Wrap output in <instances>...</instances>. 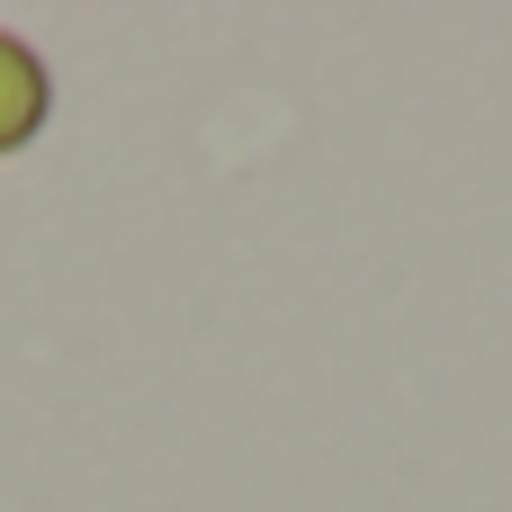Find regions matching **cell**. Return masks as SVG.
<instances>
[{
	"mask_svg": "<svg viewBox=\"0 0 512 512\" xmlns=\"http://www.w3.org/2000/svg\"><path fill=\"white\" fill-rule=\"evenodd\" d=\"M36 108H45V81H36V63L18 54V36H0V153L36 135Z\"/></svg>",
	"mask_w": 512,
	"mask_h": 512,
	"instance_id": "1",
	"label": "cell"
}]
</instances>
